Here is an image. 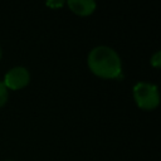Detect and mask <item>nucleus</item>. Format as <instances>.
<instances>
[{
  "label": "nucleus",
  "mask_w": 161,
  "mask_h": 161,
  "mask_svg": "<svg viewBox=\"0 0 161 161\" xmlns=\"http://www.w3.org/2000/svg\"><path fill=\"white\" fill-rule=\"evenodd\" d=\"M92 73L102 78H119L122 73L121 58L114 49L107 45L93 48L87 58Z\"/></svg>",
  "instance_id": "nucleus-1"
},
{
  "label": "nucleus",
  "mask_w": 161,
  "mask_h": 161,
  "mask_svg": "<svg viewBox=\"0 0 161 161\" xmlns=\"http://www.w3.org/2000/svg\"><path fill=\"white\" fill-rule=\"evenodd\" d=\"M133 98L142 109H153L160 102L157 87L148 82H138L133 86Z\"/></svg>",
  "instance_id": "nucleus-2"
},
{
  "label": "nucleus",
  "mask_w": 161,
  "mask_h": 161,
  "mask_svg": "<svg viewBox=\"0 0 161 161\" xmlns=\"http://www.w3.org/2000/svg\"><path fill=\"white\" fill-rule=\"evenodd\" d=\"M30 80V74L29 70L25 67H14L11 68L4 78V86L6 89H20L25 87Z\"/></svg>",
  "instance_id": "nucleus-3"
},
{
  "label": "nucleus",
  "mask_w": 161,
  "mask_h": 161,
  "mask_svg": "<svg viewBox=\"0 0 161 161\" xmlns=\"http://www.w3.org/2000/svg\"><path fill=\"white\" fill-rule=\"evenodd\" d=\"M69 9L78 15H89L96 9V3L93 0H68Z\"/></svg>",
  "instance_id": "nucleus-4"
},
{
  "label": "nucleus",
  "mask_w": 161,
  "mask_h": 161,
  "mask_svg": "<svg viewBox=\"0 0 161 161\" xmlns=\"http://www.w3.org/2000/svg\"><path fill=\"white\" fill-rule=\"evenodd\" d=\"M8 101V89L3 82H0V107H3Z\"/></svg>",
  "instance_id": "nucleus-5"
},
{
  "label": "nucleus",
  "mask_w": 161,
  "mask_h": 161,
  "mask_svg": "<svg viewBox=\"0 0 161 161\" xmlns=\"http://www.w3.org/2000/svg\"><path fill=\"white\" fill-rule=\"evenodd\" d=\"M151 64H152L153 67H156V68L160 67V64H161V53H160V52H156V53L151 57Z\"/></svg>",
  "instance_id": "nucleus-6"
},
{
  "label": "nucleus",
  "mask_w": 161,
  "mask_h": 161,
  "mask_svg": "<svg viewBox=\"0 0 161 161\" xmlns=\"http://www.w3.org/2000/svg\"><path fill=\"white\" fill-rule=\"evenodd\" d=\"M64 4V1H48L47 5L50 6V8H58V6H62Z\"/></svg>",
  "instance_id": "nucleus-7"
},
{
  "label": "nucleus",
  "mask_w": 161,
  "mask_h": 161,
  "mask_svg": "<svg viewBox=\"0 0 161 161\" xmlns=\"http://www.w3.org/2000/svg\"><path fill=\"white\" fill-rule=\"evenodd\" d=\"M1 55H3V53H1V48H0V58H1Z\"/></svg>",
  "instance_id": "nucleus-8"
},
{
  "label": "nucleus",
  "mask_w": 161,
  "mask_h": 161,
  "mask_svg": "<svg viewBox=\"0 0 161 161\" xmlns=\"http://www.w3.org/2000/svg\"><path fill=\"white\" fill-rule=\"evenodd\" d=\"M6 161H15V160H6Z\"/></svg>",
  "instance_id": "nucleus-9"
}]
</instances>
